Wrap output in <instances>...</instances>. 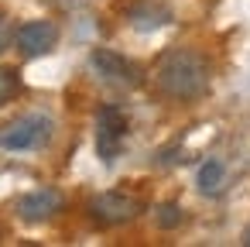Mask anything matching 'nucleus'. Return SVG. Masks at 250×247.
I'll list each match as a JSON object with an SVG mask.
<instances>
[{
	"mask_svg": "<svg viewBox=\"0 0 250 247\" xmlns=\"http://www.w3.org/2000/svg\"><path fill=\"white\" fill-rule=\"evenodd\" d=\"M154 83L168 100L192 103V100L206 96V90H209V62L195 48H171L161 55L158 69H154Z\"/></svg>",
	"mask_w": 250,
	"mask_h": 247,
	"instance_id": "f257e3e1",
	"label": "nucleus"
},
{
	"mask_svg": "<svg viewBox=\"0 0 250 247\" xmlns=\"http://www.w3.org/2000/svg\"><path fill=\"white\" fill-rule=\"evenodd\" d=\"M14 42H18L21 55L38 59V55H48L59 45V28H55V21H24L14 31Z\"/></svg>",
	"mask_w": 250,
	"mask_h": 247,
	"instance_id": "423d86ee",
	"label": "nucleus"
},
{
	"mask_svg": "<svg viewBox=\"0 0 250 247\" xmlns=\"http://www.w3.org/2000/svg\"><path fill=\"white\" fill-rule=\"evenodd\" d=\"M18 90H21V76H18L14 69H4V66H0V107H4L7 100H14Z\"/></svg>",
	"mask_w": 250,
	"mask_h": 247,
	"instance_id": "9d476101",
	"label": "nucleus"
},
{
	"mask_svg": "<svg viewBox=\"0 0 250 247\" xmlns=\"http://www.w3.org/2000/svg\"><path fill=\"white\" fill-rule=\"evenodd\" d=\"M154 223H158L161 230H175V226L182 223V206H178V202H161Z\"/></svg>",
	"mask_w": 250,
	"mask_h": 247,
	"instance_id": "9b49d317",
	"label": "nucleus"
},
{
	"mask_svg": "<svg viewBox=\"0 0 250 247\" xmlns=\"http://www.w3.org/2000/svg\"><path fill=\"white\" fill-rule=\"evenodd\" d=\"M219 185H223V161L206 158V161H202V168H199V189H202L206 196H216V192H219Z\"/></svg>",
	"mask_w": 250,
	"mask_h": 247,
	"instance_id": "1a4fd4ad",
	"label": "nucleus"
},
{
	"mask_svg": "<svg viewBox=\"0 0 250 247\" xmlns=\"http://www.w3.org/2000/svg\"><path fill=\"white\" fill-rule=\"evenodd\" d=\"M62 206H65V196H62L59 189H52V185H42V189L24 192V196L18 199V216H21L24 223H45V220H52Z\"/></svg>",
	"mask_w": 250,
	"mask_h": 247,
	"instance_id": "0eeeda50",
	"label": "nucleus"
},
{
	"mask_svg": "<svg viewBox=\"0 0 250 247\" xmlns=\"http://www.w3.org/2000/svg\"><path fill=\"white\" fill-rule=\"evenodd\" d=\"M89 69L103 83H110L117 90H134L141 83V69L130 59H124L120 52H113V48H93L89 52Z\"/></svg>",
	"mask_w": 250,
	"mask_h": 247,
	"instance_id": "20e7f679",
	"label": "nucleus"
},
{
	"mask_svg": "<svg viewBox=\"0 0 250 247\" xmlns=\"http://www.w3.org/2000/svg\"><path fill=\"white\" fill-rule=\"evenodd\" d=\"M127 21H130L134 31L147 35V31H158L171 21V7L161 4V0H137V4L127 7Z\"/></svg>",
	"mask_w": 250,
	"mask_h": 247,
	"instance_id": "6e6552de",
	"label": "nucleus"
},
{
	"mask_svg": "<svg viewBox=\"0 0 250 247\" xmlns=\"http://www.w3.org/2000/svg\"><path fill=\"white\" fill-rule=\"evenodd\" d=\"M243 244H247V247H250V230H247V233H243Z\"/></svg>",
	"mask_w": 250,
	"mask_h": 247,
	"instance_id": "4468645a",
	"label": "nucleus"
},
{
	"mask_svg": "<svg viewBox=\"0 0 250 247\" xmlns=\"http://www.w3.org/2000/svg\"><path fill=\"white\" fill-rule=\"evenodd\" d=\"M55 134V124L48 113H21L0 131V148L4 151H35L45 148Z\"/></svg>",
	"mask_w": 250,
	"mask_h": 247,
	"instance_id": "f03ea898",
	"label": "nucleus"
},
{
	"mask_svg": "<svg viewBox=\"0 0 250 247\" xmlns=\"http://www.w3.org/2000/svg\"><path fill=\"white\" fill-rule=\"evenodd\" d=\"M124 137H127V113L117 103L100 107V113H96V155L106 165L117 161V155L124 148Z\"/></svg>",
	"mask_w": 250,
	"mask_h": 247,
	"instance_id": "7ed1b4c3",
	"label": "nucleus"
},
{
	"mask_svg": "<svg viewBox=\"0 0 250 247\" xmlns=\"http://www.w3.org/2000/svg\"><path fill=\"white\" fill-rule=\"evenodd\" d=\"M137 213H141V199L130 196V192H120V189L100 192V196L89 202V216H93L100 226H124V223H130Z\"/></svg>",
	"mask_w": 250,
	"mask_h": 247,
	"instance_id": "39448f33",
	"label": "nucleus"
},
{
	"mask_svg": "<svg viewBox=\"0 0 250 247\" xmlns=\"http://www.w3.org/2000/svg\"><path fill=\"white\" fill-rule=\"evenodd\" d=\"M55 4H62V7H72V4H76V0H55Z\"/></svg>",
	"mask_w": 250,
	"mask_h": 247,
	"instance_id": "ddd939ff",
	"label": "nucleus"
},
{
	"mask_svg": "<svg viewBox=\"0 0 250 247\" xmlns=\"http://www.w3.org/2000/svg\"><path fill=\"white\" fill-rule=\"evenodd\" d=\"M14 42V28H11V18L7 14H0V55H4Z\"/></svg>",
	"mask_w": 250,
	"mask_h": 247,
	"instance_id": "f8f14e48",
	"label": "nucleus"
}]
</instances>
